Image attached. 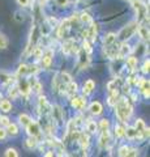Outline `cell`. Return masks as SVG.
<instances>
[{
	"label": "cell",
	"mask_w": 150,
	"mask_h": 157,
	"mask_svg": "<svg viewBox=\"0 0 150 157\" xmlns=\"http://www.w3.org/2000/svg\"><path fill=\"white\" fill-rule=\"evenodd\" d=\"M116 107V115L122 122H128L130 114H132V106L128 102V100L125 97L119 98L118 102L115 104Z\"/></svg>",
	"instance_id": "1"
},
{
	"label": "cell",
	"mask_w": 150,
	"mask_h": 157,
	"mask_svg": "<svg viewBox=\"0 0 150 157\" xmlns=\"http://www.w3.org/2000/svg\"><path fill=\"white\" fill-rule=\"evenodd\" d=\"M137 26H138L137 21H130L127 26H124L122 30H120V33L116 36V38H119L120 41H125V39L130 38L134 33L137 32Z\"/></svg>",
	"instance_id": "2"
},
{
	"label": "cell",
	"mask_w": 150,
	"mask_h": 157,
	"mask_svg": "<svg viewBox=\"0 0 150 157\" xmlns=\"http://www.w3.org/2000/svg\"><path fill=\"white\" fill-rule=\"evenodd\" d=\"M132 6L137 13V22H141L142 20L148 18V7L141 0H132Z\"/></svg>",
	"instance_id": "3"
},
{
	"label": "cell",
	"mask_w": 150,
	"mask_h": 157,
	"mask_svg": "<svg viewBox=\"0 0 150 157\" xmlns=\"http://www.w3.org/2000/svg\"><path fill=\"white\" fill-rule=\"evenodd\" d=\"M26 130H27V134L30 135L31 137L41 136V126L35 121H30V123L26 126Z\"/></svg>",
	"instance_id": "4"
},
{
	"label": "cell",
	"mask_w": 150,
	"mask_h": 157,
	"mask_svg": "<svg viewBox=\"0 0 150 157\" xmlns=\"http://www.w3.org/2000/svg\"><path fill=\"white\" fill-rule=\"evenodd\" d=\"M71 29V21L69 18L67 20H63L61 24L57 28V38H64V36H67V33Z\"/></svg>",
	"instance_id": "5"
},
{
	"label": "cell",
	"mask_w": 150,
	"mask_h": 157,
	"mask_svg": "<svg viewBox=\"0 0 150 157\" xmlns=\"http://www.w3.org/2000/svg\"><path fill=\"white\" fill-rule=\"evenodd\" d=\"M52 58H54V51L51 48H47V50L42 54V64L45 68H48L52 63Z\"/></svg>",
	"instance_id": "6"
},
{
	"label": "cell",
	"mask_w": 150,
	"mask_h": 157,
	"mask_svg": "<svg viewBox=\"0 0 150 157\" xmlns=\"http://www.w3.org/2000/svg\"><path fill=\"white\" fill-rule=\"evenodd\" d=\"M38 107H39V113L42 115H47L48 113L51 111V105L48 104V101L45 97L39 98V104H38Z\"/></svg>",
	"instance_id": "7"
},
{
	"label": "cell",
	"mask_w": 150,
	"mask_h": 157,
	"mask_svg": "<svg viewBox=\"0 0 150 157\" xmlns=\"http://www.w3.org/2000/svg\"><path fill=\"white\" fill-rule=\"evenodd\" d=\"M104 54L106 56L110 58V59H115L118 58V54H119V47L114 45H110V46H104Z\"/></svg>",
	"instance_id": "8"
},
{
	"label": "cell",
	"mask_w": 150,
	"mask_h": 157,
	"mask_svg": "<svg viewBox=\"0 0 150 157\" xmlns=\"http://www.w3.org/2000/svg\"><path fill=\"white\" fill-rule=\"evenodd\" d=\"M51 113H52V118H54V121L56 122L57 124H60L61 123V121H63V113H61V109H60V106H52L51 107Z\"/></svg>",
	"instance_id": "9"
},
{
	"label": "cell",
	"mask_w": 150,
	"mask_h": 157,
	"mask_svg": "<svg viewBox=\"0 0 150 157\" xmlns=\"http://www.w3.org/2000/svg\"><path fill=\"white\" fill-rule=\"evenodd\" d=\"M97 32H98V28H97V25H95L94 22H90V26H89V29H88V30H86V32L84 33V36L89 37V39H90V41H95ZM86 37H85V39H86Z\"/></svg>",
	"instance_id": "10"
},
{
	"label": "cell",
	"mask_w": 150,
	"mask_h": 157,
	"mask_svg": "<svg viewBox=\"0 0 150 157\" xmlns=\"http://www.w3.org/2000/svg\"><path fill=\"white\" fill-rule=\"evenodd\" d=\"M71 104H72V106H73L75 109H77V110H81V109H84V107H85V105H86V101H85L82 97H72Z\"/></svg>",
	"instance_id": "11"
},
{
	"label": "cell",
	"mask_w": 150,
	"mask_h": 157,
	"mask_svg": "<svg viewBox=\"0 0 150 157\" xmlns=\"http://www.w3.org/2000/svg\"><path fill=\"white\" fill-rule=\"evenodd\" d=\"M75 50V41L73 39H67V41L63 43V52L65 55H69V54Z\"/></svg>",
	"instance_id": "12"
},
{
	"label": "cell",
	"mask_w": 150,
	"mask_h": 157,
	"mask_svg": "<svg viewBox=\"0 0 150 157\" xmlns=\"http://www.w3.org/2000/svg\"><path fill=\"white\" fill-rule=\"evenodd\" d=\"M79 56H80V67L85 68L86 66L89 64V62H90L89 54H88V52H85V51L81 48V51H80V54H79Z\"/></svg>",
	"instance_id": "13"
},
{
	"label": "cell",
	"mask_w": 150,
	"mask_h": 157,
	"mask_svg": "<svg viewBox=\"0 0 150 157\" xmlns=\"http://www.w3.org/2000/svg\"><path fill=\"white\" fill-rule=\"evenodd\" d=\"M108 141H110V134H108V130L102 131V135L99 137V147L101 148H106L108 145Z\"/></svg>",
	"instance_id": "14"
},
{
	"label": "cell",
	"mask_w": 150,
	"mask_h": 157,
	"mask_svg": "<svg viewBox=\"0 0 150 157\" xmlns=\"http://www.w3.org/2000/svg\"><path fill=\"white\" fill-rule=\"evenodd\" d=\"M77 92V84L76 82H73V81H71L69 84H67V86H65V90H64V93L68 97H75V93Z\"/></svg>",
	"instance_id": "15"
},
{
	"label": "cell",
	"mask_w": 150,
	"mask_h": 157,
	"mask_svg": "<svg viewBox=\"0 0 150 157\" xmlns=\"http://www.w3.org/2000/svg\"><path fill=\"white\" fill-rule=\"evenodd\" d=\"M130 54V47H129V45H127L125 42H123L122 45H120V47H119V54H118V58H124V56H127V55H129Z\"/></svg>",
	"instance_id": "16"
},
{
	"label": "cell",
	"mask_w": 150,
	"mask_h": 157,
	"mask_svg": "<svg viewBox=\"0 0 150 157\" xmlns=\"http://www.w3.org/2000/svg\"><path fill=\"white\" fill-rule=\"evenodd\" d=\"M89 110H90L91 114H94V115H99L101 113H102L103 107H102V105H101L98 101H94V102H91V105H90V107H89Z\"/></svg>",
	"instance_id": "17"
},
{
	"label": "cell",
	"mask_w": 150,
	"mask_h": 157,
	"mask_svg": "<svg viewBox=\"0 0 150 157\" xmlns=\"http://www.w3.org/2000/svg\"><path fill=\"white\" fill-rule=\"evenodd\" d=\"M118 98H119V90L116 89H112V90H110V96H108V104L111 106H115V104L118 102Z\"/></svg>",
	"instance_id": "18"
},
{
	"label": "cell",
	"mask_w": 150,
	"mask_h": 157,
	"mask_svg": "<svg viewBox=\"0 0 150 157\" xmlns=\"http://www.w3.org/2000/svg\"><path fill=\"white\" fill-rule=\"evenodd\" d=\"M137 32H138L140 37H141L142 39H145V41H148V39H149V29H148V26L138 25L137 26Z\"/></svg>",
	"instance_id": "19"
},
{
	"label": "cell",
	"mask_w": 150,
	"mask_h": 157,
	"mask_svg": "<svg viewBox=\"0 0 150 157\" xmlns=\"http://www.w3.org/2000/svg\"><path fill=\"white\" fill-rule=\"evenodd\" d=\"M94 88H95V82L93 80H88L84 84V93L85 94H90L94 90Z\"/></svg>",
	"instance_id": "20"
},
{
	"label": "cell",
	"mask_w": 150,
	"mask_h": 157,
	"mask_svg": "<svg viewBox=\"0 0 150 157\" xmlns=\"http://www.w3.org/2000/svg\"><path fill=\"white\" fill-rule=\"evenodd\" d=\"M115 41H116V34H114V33H108L107 36L104 37V39H103V45H104V46L114 45Z\"/></svg>",
	"instance_id": "21"
},
{
	"label": "cell",
	"mask_w": 150,
	"mask_h": 157,
	"mask_svg": "<svg viewBox=\"0 0 150 157\" xmlns=\"http://www.w3.org/2000/svg\"><path fill=\"white\" fill-rule=\"evenodd\" d=\"M79 143L82 148H88L89 147V135L88 134H81L79 137Z\"/></svg>",
	"instance_id": "22"
},
{
	"label": "cell",
	"mask_w": 150,
	"mask_h": 157,
	"mask_svg": "<svg viewBox=\"0 0 150 157\" xmlns=\"http://www.w3.org/2000/svg\"><path fill=\"white\" fill-rule=\"evenodd\" d=\"M11 109H12V104L8 100H2L0 101V110L2 111L8 113V111H11Z\"/></svg>",
	"instance_id": "23"
},
{
	"label": "cell",
	"mask_w": 150,
	"mask_h": 157,
	"mask_svg": "<svg viewBox=\"0 0 150 157\" xmlns=\"http://www.w3.org/2000/svg\"><path fill=\"white\" fill-rule=\"evenodd\" d=\"M7 134H9L11 136H16L17 134H18V127L14 124V123H9L8 126H7Z\"/></svg>",
	"instance_id": "24"
},
{
	"label": "cell",
	"mask_w": 150,
	"mask_h": 157,
	"mask_svg": "<svg viewBox=\"0 0 150 157\" xmlns=\"http://www.w3.org/2000/svg\"><path fill=\"white\" fill-rule=\"evenodd\" d=\"M124 134L127 135L128 139H136V137H137V131H136L134 127H128V128L125 130Z\"/></svg>",
	"instance_id": "25"
},
{
	"label": "cell",
	"mask_w": 150,
	"mask_h": 157,
	"mask_svg": "<svg viewBox=\"0 0 150 157\" xmlns=\"http://www.w3.org/2000/svg\"><path fill=\"white\" fill-rule=\"evenodd\" d=\"M18 89H20V92L22 93V94H27V93H29V90H30V86H29V84H27V81L26 80H24L22 81V84L20 85V86H18Z\"/></svg>",
	"instance_id": "26"
},
{
	"label": "cell",
	"mask_w": 150,
	"mask_h": 157,
	"mask_svg": "<svg viewBox=\"0 0 150 157\" xmlns=\"http://www.w3.org/2000/svg\"><path fill=\"white\" fill-rule=\"evenodd\" d=\"M127 64H128V67L130 68V70H134V68H136V66H137V58L129 56V58L127 59Z\"/></svg>",
	"instance_id": "27"
},
{
	"label": "cell",
	"mask_w": 150,
	"mask_h": 157,
	"mask_svg": "<svg viewBox=\"0 0 150 157\" xmlns=\"http://www.w3.org/2000/svg\"><path fill=\"white\" fill-rule=\"evenodd\" d=\"M18 121H20V123L22 124V126H27L29 123H30V117H29V115H26V114H21L20 115V118H18Z\"/></svg>",
	"instance_id": "28"
},
{
	"label": "cell",
	"mask_w": 150,
	"mask_h": 157,
	"mask_svg": "<svg viewBox=\"0 0 150 157\" xmlns=\"http://www.w3.org/2000/svg\"><path fill=\"white\" fill-rule=\"evenodd\" d=\"M8 47V38L0 32V48H7Z\"/></svg>",
	"instance_id": "29"
},
{
	"label": "cell",
	"mask_w": 150,
	"mask_h": 157,
	"mask_svg": "<svg viewBox=\"0 0 150 157\" xmlns=\"http://www.w3.org/2000/svg\"><path fill=\"white\" fill-rule=\"evenodd\" d=\"M18 93H20V89H18L17 85H13L11 89H9V96L12 98H17L18 97Z\"/></svg>",
	"instance_id": "30"
},
{
	"label": "cell",
	"mask_w": 150,
	"mask_h": 157,
	"mask_svg": "<svg viewBox=\"0 0 150 157\" xmlns=\"http://www.w3.org/2000/svg\"><path fill=\"white\" fill-rule=\"evenodd\" d=\"M124 132H125V128H123L122 126H119V124L115 126V135L118 136V137H123L125 135Z\"/></svg>",
	"instance_id": "31"
},
{
	"label": "cell",
	"mask_w": 150,
	"mask_h": 157,
	"mask_svg": "<svg viewBox=\"0 0 150 157\" xmlns=\"http://www.w3.org/2000/svg\"><path fill=\"white\" fill-rule=\"evenodd\" d=\"M97 128H98V126L95 124V122H93V121L88 122V131L90 132V134H94V132H97Z\"/></svg>",
	"instance_id": "32"
},
{
	"label": "cell",
	"mask_w": 150,
	"mask_h": 157,
	"mask_svg": "<svg viewBox=\"0 0 150 157\" xmlns=\"http://www.w3.org/2000/svg\"><path fill=\"white\" fill-rule=\"evenodd\" d=\"M79 18H80V21H81V22H84V24H88V22L90 24V22H91V17L89 16L88 13H82Z\"/></svg>",
	"instance_id": "33"
},
{
	"label": "cell",
	"mask_w": 150,
	"mask_h": 157,
	"mask_svg": "<svg viewBox=\"0 0 150 157\" xmlns=\"http://www.w3.org/2000/svg\"><path fill=\"white\" fill-rule=\"evenodd\" d=\"M82 50L88 54H91V47H90V43H89L88 39H85V41L82 42Z\"/></svg>",
	"instance_id": "34"
},
{
	"label": "cell",
	"mask_w": 150,
	"mask_h": 157,
	"mask_svg": "<svg viewBox=\"0 0 150 157\" xmlns=\"http://www.w3.org/2000/svg\"><path fill=\"white\" fill-rule=\"evenodd\" d=\"M5 157H18V153H17L16 149L9 148V149L5 151Z\"/></svg>",
	"instance_id": "35"
},
{
	"label": "cell",
	"mask_w": 150,
	"mask_h": 157,
	"mask_svg": "<svg viewBox=\"0 0 150 157\" xmlns=\"http://www.w3.org/2000/svg\"><path fill=\"white\" fill-rule=\"evenodd\" d=\"M17 75H27V66L26 64H21L18 67V71H17Z\"/></svg>",
	"instance_id": "36"
},
{
	"label": "cell",
	"mask_w": 150,
	"mask_h": 157,
	"mask_svg": "<svg viewBox=\"0 0 150 157\" xmlns=\"http://www.w3.org/2000/svg\"><path fill=\"white\" fill-rule=\"evenodd\" d=\"M35 145H37L35 137H30V139H27V140H26V147H27V148H34Z\"/></svg>",
	"instance_id": "37"
},
{
	"label": "cell",
	"mask_w": 150,
	"mask_h": 157,
	"mask_svg": "<svg viewBox=\"0 0 150 157\" xmlns=\"http://www.w3.org/2000/svg\"><path fill=\"white\" fill-rule=\"evenodd\" d=\"M128 151H129V148L127 145H123L122 148L119 149V157H125L127 156V153H128Z\"/></svg>",
	"instance_id": "38"
},
{
	"label": "cell",
	"mask_w": 150,
	"mask_h": 157,
	"mask_svg": "<svg viewBox=\"0 0 150 157\" xmlns=\"http://www.w3.org/2000/svg\"><path fill=\"white\" fill-rule=\"evenodd\" d=\"M108 126H110V123H108V121H107V119H102V121H101L99 127H101V128H102V131L108 130Z\"/></svg>",
	"instance_id": "39"
},
{
	"label": "cell",
	"mask_w": 150,
	"mask_h": 157,
	"mask_svg": "<svg viewBox=\"0 0 150 157\" xmlns=\"http://www.w3.org/2000/svg\"><path fill=\"white\" fill-rule=\"evenodd\" d=\"M38 72V67L34 66H27V75H34V73Z\"/></svg>",
	"instance_id": "40"
},
{
	"label": "cell",
	"mask_w": 150,
	"mask_h": 157,
	"mask_svg": "<svg viewBox=\"0 0 150 157\" xmlns=\"http://www.w3.org/2000/svg\"><path fill=\"white\" fill-rule=\"evenodd\" d=\"M41 84H39V82H38V81H34V84H33L31 85V89H34V92H37V93H39L41 92Z\"/></svg>",
	"instance_id": "41"
},
{
	"label": "cell",
	"mask_w": 150,
	"mask_h": 157,
	"mask_svg": "<svg viewBox=\"0 0 150 157\" xmlns=\"http://www.w3.org/2000/svg\"><path fill=\"white\" fill-rule=\"evenodd\" d=\"M33 54H34V56L37 58V59H39V58H42V50L39 47H37V48H34V51H33Z\"/></svg>",
	"instance_id": "42"
},
{
	"label": "cell",
	"mask_w": 150,
	"mask_h": 157,
	"mask_svg": "<svg viewBox=\"0 0 150 157\" xmlns=\"http://www.w3.org/2000/svg\"><path fill=\"white\" fill-rule=\"evenodd\" d=\"M0 124L2 126H8L9 124V119L7 117H0Z\"/></svg>",
	"instance_id": "43"
},
{
	"label": "cell",
	"mask_w": 150,
	"mask_h": 157,
	"mask_svg": "<svg viewBox=\"0 0 150 157\" xmlns=\"http://www.w3.org/2000/svg\"><path fill=\"white\" fill-rule=\"evenodd\" d=\"M149 67H150V62H149V59H148V60H145V63H144L142 71H144L145 73H148V72H149Z\"/></svg>",
	"instance_id": "44"
},
{
	"label": "cell",
	"mask_w": 150,
	"mask_h": 157,
	"mask_svg": "<svg viewBox=\"0 0 150 157\" xmlns=\"http://www.w3.org/2000/svg\"><path fill=\"white\" fill-rule=\"evenodd\" d=\"M136 156H137V151H136V149H130V148H129L128 153H127V156H125V157H136Z\"/></svg>",
	"instance_id": "45"
},
{
	"label": "cell",
	"mask_w": 150,
	"mask_h": 157,
	"mask_svg": "<svg viewBox=\"0 0 150 157\" xmlns=\"http://www.w3.org/2000/svg\"><path fill=\"white\" fill-rule=\"evenodd\" d=\"M5 136H7V131L5 128H0V140H3V139H5Z\"/></svg>",
	"instance_id": "46"
},
{
	"label": "cell",
	"mask_w": 150,
	"mask_h": 157,
	"mask_svg": "<svg viewBox=\"0 0 150 157\" xmlns=\"http://www.w3.org/2000/svg\"><path fill=\"white\" fill-rule=\"evenodd\" d=\"M29 2H30V0H17V3L20 4V6H22V7L27 6V4H29Z\"/></svg>",
	"instance_id": "47"
},
{
	"label": "cell",
	"mask_w": 150,
	"mask_h": 157,
	"mask_svg": "<svg viewBox=\"0 0 150 157\" xmlns=\"http://www.w3.org/2000/svg\"><path fill=\"white\" fill-rule=\"evenodd\" d=\"M68 3V0H56V4L57 6H65Z\"/></svg>",
	"instance_id": "48"
},
{
	"label": "cell",
	"mask_w": 150,
	"mask_h": 157,
	"mask_svg": "<svg viewBox=\"0 0 150 157\" xmlns=\"http://www.w3.org/2000/svg\"><path fill=\"white\" fill-rule=\"evenodd\" d=\"M45 157H54V152H47Z\"/></svg>",
	"instance_id": "49"
},
{
	"label": "cell",
	"mask_w": 150,
	"mask_h": 157,
	"mask_svg": "<svg viewBox=\"0 0 150 157\" xmlns=\"http://www.w3.org/2000/svg\"><path fill=\"white\" fill-rule=\"evenodd\" d=\"M47 0H41V4H43V3H46Z\"/></svg>",
	"instance_id": "50"
},
{
	"label": "cell",
	"mask_w": 150,
	"mask_h": 157,
	"mask_svg": "<svg viewBox=\"0 0 150 157\" xmlns=\"http://www.w3.org/2000/svg\"><path fill=\"white\" fill-rule=\"evenodd\" d=\"M3 100V98H2V93H0V101H2Z\"/></svg>",
	"instance_id": "51"
}]
</instances>
